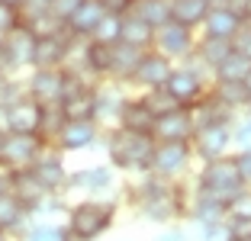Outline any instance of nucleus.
<instances>
[{
	"label": "nucleus",
	"instance_id": "nucleus-44",
	"mask_svg": "<svg viewBox=\"0 0 251 241\" xmlns=\"http://www.w3.org/2000/svg\"><path fill=\"white\" fill-rule=\"evenodd\" d=\"M226 222H229L232 238H245V241H251V219H226Z\"/></svg>",
	"mask_w": 251,
	"mask_h": 241
},
{
	"label": "nucleus",
	"instance_id": "nucleus-34",
	"mask_svg": "<svg viewBox=\"0 0 251 241\" xmlns=\"http://www.w3.org/2000/svg\"><path fill=\"white\" fill-rule=\"evenodd\" d=\"M248 71H251V58H245V55L232 51L229 58L213 71V80H245V77H248Z\"/></svg>",
	"mask_w": 251,
	"mask_h": 241
},
{
	"label": "nucleus",
	"instance_id": "nucleus-52",
	"mask_svg": "<svg viewBox=\"0 0 251 241\" xmlns=\"http://www.w3.org/2000/svg\"><path fill=\"white\" fill-rule=\"evenodd\" d=\"M3 3H13V7H20V3H23V0H3Z\"/></svg>",
	"mask_w": 251,
	"mask_h": 241
},
{
	"label": "nucleus",
	"instance_id": "nucleus-38",
	"mask_svg": "<svg viewBox=\"0 0 251 241\" xmlns=\"http://www.w3.org/2000/svg\"><path fill=\"white\" fill-rule=\"evenodd\" d=\"M229 219H251V187L242 190L235 199H229Z\"/></svg>",
	"mask_w": 251,
	"mask_h": 241
},
{
	"label": "nucleus",
	"instance_id": "nucleus-1",
	"mask_svg": "<svg viewBox=\"0 0 251 241\" xmlns=\"http://www.w3.org/2000/svg\"><path fill=\"white\" fill-rule=\"evenodd\" d=\"M119 212H123L119 196H77L68 199L65 228L71 241H100L116 225Z\"/></svg>",
	"mask_w": 251,
	"mask_h": 241
},
{
	"label": "nucleus",
	"instance_id": "nucleus-50",
	"mask_svg": "<svg viewBox=\"0 0 251 241\" xmlns=\"http://www.w3.org/2000/svg\"><path fill=\"white\" fill-rule=\"evenodd\" d=\"M242 84H245V90H248V100H251V71H248V77H245ZM248 113H251V110H248Z\"/></svg>",
	"mask_w": 251,
	"mask_h": 241
},
{
	"label": "nucleus",
	"instance_id": "nucleus-53",
	"mask_svg": "<svg viewBox=\"0 0 251 241\" xmlns=\"http://www.w3.org/2000/svg\"><path fill=\"white\" fill-rule=\"evenodd\" d=\"M232 241H245V238H232Z\"/></svg>",
	"mask_w": 251,
	"mask_h": 241
},
{
	"label": "nucleus",
	"instance_id": "nucleus-25",
	"mask_svg": "<svg viewBox=\"0 0 251 241\" xmlns=\"http://www.w3.org/2000/svg\"><path fill=\"white\" fill-rule=\"evenodd\" d=\"M209 90H213L216 100H219L229 113H235V116H242V113L251 110L248 90H245L242 80H213V84H209Z\"/></svg>",
	"mask_w": 251,
	"mask_h": 241
},
{
	"label": "nucleus",
	"instance_id": "nucleus-35",
	"mask_svg": "<svg viewBox=\"0 0 251 241\" xmlns=\"http://www.w3.org/2000/svg\"><path fill=\"white\" fill-rule=\"evenodd\" d=\"M119 36H123V13H106L103 20L97 23L94 29V42H103V45H116Z\"/></svg>",
	"mask_w": 251,
	"mask_h": 241
},
{
	"label": "nucleus",
	"instance_id": "nucleus-45",
	"mask_svg": "<svg viewBox=\"0 0 251 241\" xmlns=\"http://www.w3.org/2000/svg\"><path fill=\"white\" fill-rule=\"evenodd\" d=\"M77 3H81V0H49V7H52V13L58 16L61 23H65L68 16H71V10L77 7Z\"/></svg>",
	"mask_w": 251,
	"mask_h": 241
},
{
	"label": "nucleus",
	"instance_id": "nucleus-16",
	"mask_svg": "<svg viewBox=\"0 0 251 241\" xmlns=\"http://www.w3.org/2000/svg\"><path fill=\"white\" fill-rule=\"evenodd\" d=\"M3 113H7V132H20V135H42L45 106L39 100H32L29 94H20L16 100L3 103Z\"/></svg>",
	"mask_w": 251,
	"mask_h": 241
},
{
	"label": "nucleus",
	"instance_id": "nucleus-19",
	"mask_svg": "<svg viewBox=\"0 0 251 241\" xmlns=\"http://www.w3.org/2000/svg\"><path fill=\"white\" fill-rule=\"evenodd\" d=\"M81 39L68 36V29L61 36H49V39H36V65L32 68H65L71 61L74 48Z\"/></svg>",
	"mask_w": 251,
	"mask_h": 241
},
{
	"label": "nucleus",
	"instance_id": "nucleus-18",
	"mask_svg": "<svg viewBox=\"0 0 251 241\" xmlns=\"http://www.w3.org/2000/svg\"><path fill=\"white\" fill-rule=\"evenodd\" d=\"M193 119L190 110L184 106H174V110L155 116V125H151V139L155 142H190L193 139Z\"/></svg>",
	"mask_w": 251,
	"mask_h": 241
},
{
	"label": "nucleus",
	"instance_id": "nucleus-6",
	"mask_svg": "<svg viewBox=\"0 0 251 241\" xmlns=\"http://www.w3.org/2000/svg\"><path fill=\"white\" fill-rule=\"evenodd\" d=\"M116 190H119V174L106 161H94V164L71 168L68 199L71 196H113Z\"/></svg>",
	"mask_w": 251,
	"mask_h": 241
},
{
	"label": "nucleus",
	"instance_id": "nucleus-40",
	"mask_svg": "<svg viewBox=\"0 0 251 241\" xmlns=\"http://www.w3.org/2000/svg\"><path fill=\"white\" fill-rule=\"evenodd\" d=\"M16 26H20V7L0 0V39L7 36V32H13Z\"/></svg>",
	"mask_w": 251,
	"mask_h": 241
},
{
	"label": "nucleus",
	"instance_id": "nucleus-42",
	"mask_svg": "<svg viewBox=\"0 0 251 241\" xmlns=\"http://www.w3.org/2000/svg\"><path fill=\"white\" fill-rule=\"evenodd\" d=\"M232 48H235L238 55H245V58H251V20L242 23V29H238L235 39H232Z\"/></svg>",
	"mask_w": 251,
	"mask_h": 241
},
{
	"label": "nucleus",
	"instance_id": "nucleus-33",
	"mask_svg": "<svg viewBox=\"0 0 251 241\" xmlns=\"http://www.w3.org/2000/svg\"><path fill=\"white\" fill-rule=\"evenodd\" d=\"M16 241H71V235L58 222H29Z\"/></svg>",
	"mask_w": 251,
	"mask_h": 241
},
{
	"label": "nucleus",
	"instance_id": "nucleus-39",
	"mask_svg": "<svg viewBox=\"0 0 251 241\" xmlns=\"http://www.w3.org/2000/svg\"><path fill=\"white\" fill-rule=\"evenodd\" d=\"M197 241H232L229 222H216V225H203V228H197Z\"/></svg>",
	"mask_w": 251,
	"mask_h": 241
},
{
	"label": "nucleus",
	"instance_id": "nucleus-47",
	"mask_svg": "<svg viewBox=\"0 0 251 241\" xmlns=\"http://www.w3.org/2000/svg\"><path fill=\"white\" fill-rule=\"evenodd\" d=\"M10 80H13V77H10L7 71H0V103H3V94H7V87H10Z\"/></svg>",
	"mask_w": 251,
	"mask_h": 241
},
{
	"label": "nucleus",
	"instance_id": "nucleus-27",
	"mask_svg": "<svg viewBox=\"0 0 251 241\" xmlns=\"http://www.w3.org/2000/svg\"><path fill=\"white\" fill-rule=\"evenodd\" d=\"M213 3L216 0H171V20L200 32V26H203V20H206Z\"/></svg>",
	"mask_w": 251,
	"mask_h": 241
},
{
	"label": "nucleus",
	"instance_id": "nucleus-31",
	"mask_svg": "<svg viewBox=\"0 0 251 241\" xmlns=\"http://www.w3.org/2000/svg\"><path fill=\"white\" fill-rule=\"evenodd\" d=\"M65 216H68V196H61V193H49L29 209V222H58V225H65Z\"/></svg>",
	"mask_w": 251,
	"mask_h": 241
},
{
	"label": "nucleus",
	"instance_id": "nucleus-41",
	"mask_svg": "<svg viewBox=\"0 0 251 241\" xmlns=\"http://www.w3.org/2000/svg\"><path fill=\"white\" fill-rule=\"evenodd\" d=\"M155 241H190V232H187L184 222H174V225H161L158 228Z\"/></svg>",
	"mask_w": 251,
	"mask_h": 241
},
{
	"label": "nucleus",
	"instance_id": "nucleus-54",
	"mask_svg": "<svg viewBox=\"0 0 251 241\" xmlns=\"http://www.w3.org/2000/svg\"><path fill=\"white\" fill-rule=\"evenodd\" d=\"M126 241H129V238H126Z\"/></svg>",
	"mask_w": 251,
	"mask_h": 241
},
{
	"label": "nucleus",
	"instance_id": "nucleus-37",
	"mask_svg": "<svg viewBox=\"0 0 251 241\" xmlns=\"http://www.w3.org/2000/svg\"><path fill=\"white\" fill-rule=\"evenodd\" d=\"M142 100L148 103V110L155 113V116H161V113H168V110H174V106H177V103H174V96H171L164 87H158V90H148V94H142Z\"/></svg>",
	"mask_w": 251,
	"mask_h": 241
},
{
	"label": "nucleus",
	"instance_id": "nucleus-14",
	"mask_svg": "<svg viewBox=\"0 0 251 241\" xmlns=\"http://www.w3.org/2000/svg\"><path fill=\"white\" fill-rule=\"evenodd\" d=\"M132 96V87L129 84H123V80H97L94 84V100H97V122L103 125V129H113L119 119V113H123L126 100Z\"/></svg>",
	"mask_w": 251,
	"mask_h": 241
},
{
	"label": "nucleus",
	"instance_id": "nucleus-11",
	"mask_svg": "<svg viewBox=\"0 0 251 241\" xmlns=\"http://www.w3.org/2000/svg\"><path fill=\"white\" fill-rule=\"evenodd\" d=\"M32 174L42 180V187L49 193H61L68 196V180H71V161L61 148H55L52 142L39 151L36 164H32Z\"/></svg>",
	"mask_w": 251,
	"mask_h": 241
},
{
	"label": "nucleus",
	"instance_id": "nucleus-7",
	"mask_svg": "<svg viewBox=\"0 0 251 241\" xmlns=\"http://www.w3.org/2000/svg\"><path fill=\"white\" fill-rule=\"evenodd\" d=\"M32 65H36V36L20 23L13 32L0 39V71H7L10 77H23Z\"/></svg>",
	"mask_w": 251,
	"mask_h": 241
},
{
	"label": "nucleus",
	"instance_id": "nucleus-36",
	"mask_svg": "<svg viewBox=\"0 0 251 241\" xmlns=\"http://www.w3.org/2000/svg\"><path fill=\"white\" fill-rule=\"evenodd\" d=\"M232 145L235 151H251V113H242L232 122Z\"/></svg>",
	"mask_w": 251,
	"mask_h": 241
},
{
	"label": "nucleus",
	"instance_id": "nucleus-29",
	"mask_svg": "<svg viewBox=\"0 0 251 241\" xmlns=\"http://www.w3.org/2000/svg\"><path fill=\"white\" fill-rule=\"evenodd\" d=\"M151 39H155V26H148L132 10L123 13V36H119V42L135 45V48H151Z\"/></svg>",
	"mask_w": 251,
	"mask_h": 241
},
{
	"label": "nucleus",
	"instance_id": "nucleus-28",
	"mask_svg": "<svg viewBox=\"0 0 251 241\" xmlns=\"http://www.w3.org/2000/svg\"><path fill=\"white\" fill-rule=\"evenodd\" d=\"M232 51H235V48H232V42H229V39L200 36V39H197V51H193V55L200 58V65H203V68H206L209 74H213L216 68H219L222 61H226V58L232 55Z\"/></svg>",
	"mask_w": 251,
	"mask_h": 241
},
{
	"label": "nucleus",
	"instance_id": "nucleus-22",
	"mask_svg": "<svg viewBox=\"0 0 251 241\" xmlns=\"http://www.w3.org/2000/svg\"><path fill=\"white\" fill-rule=\"evenodd\" d=\"M151 125H155V113L148 110V103L142 100V94H132L126 100L123 113L116 119V129H129V132H148L151 135Z\"/></svg>",
	"mask_w": 251,
	"mask_h": 241
},
{
	"label": "nucleus",
	"instance_id": "nucleus-46",
	"mask_svg": "<svg viewBox=\"0 0 251 241\" xmlns=\"http://www.w3.org/2000/svg\"><path fill=\"white\" fill-rule=\"evenodd\" d=\"M100 3H103L106 13H129L135 0H100Z\"/></svg>",
	"mask_w": 251,
	"mask_h": 241
},
{
	"label": "nucleus",
	"instance_id": "nucleus-48",
	"mask_svg": "<svg viewBox=\"0 0 251 241\" xmlns=\"http://www.w3.org/2000/svg\"><path fill=\"white\" fill-rule=\"evenodd\" d=\"M7 190H10V174L0 168V193H7Z\"/></svg>",
	"mask_w": 251,
	"mask_h": 241
},
{
	"label": "nucleus",
	"instance_id": "nucleus-23",
	"mask_svg": "<svg viewBox=\"0 0 251 241\" xmlns=\"http://www.w3.org/2000/svg\"><path fill=\"white\" fill-rule=\"evenodd\" d=\"M26 225H29V209H26L10 190L0 193V232L20 238V235L26 232Z\"/></svg>",
	"mask_w": 251,
	"mask_h": 241
},
{
	"label": "nucleus",
	"instance_id": "nucleus-4",
	"mask_svg": "<svg viewBox=\"0 0 251 241\" xmlns=\"http://www.w3.org/2000/svg\"><path fill=\"white\" fill-rule=\"evenodd\" d=\"M209 84H213V74H209L206 68L200 65L197 55H190L187 61L174 65V71H171V77H168V84H164V90L174 96V103H177V106L190 110L193 103H197L200 96L209 90Z\"/></svg>",
	"mask_w": 251,
	"mask_h": 241
},
{
	"label": "nucleus",
	"instance_id": "nucleus-21",
	"mask_svg": "<svg viewBox=\"0 0 251 241\" xmlns=\"http://www.w3.org/2000/svg\"><path fill=\"white\" fill-rule=\"evenodd\" d=\"M242 16L232 13L229 7H222V3H213L206 13V20H203V26H200V36H213V39H235V32L242 29Z\"/></svg>",
	"mask_w": 251,
	"mask_h": 241
},
{
	"label": "nucleus",
	"instance_id": "nucleus-17",
	"mask_svg": "<svg viewBox=\"0 0 251 241\" xmlns=\"http://www.w3.org/2000/svg\"><path fill=\"white\" fill-rule=\"evenodd\" d=\"M229 219V209L222 199H216L213 193L200 190L197 183H193L190 190V206H187V222L193 228H203V225H216V222H226Z\"/></svg>",
	"mask_w": 251,
	"mask_h": 241
},
{
	"label": "nucleus",
	"instance_id": "nucleus-9",
	"mask_svg": "<svg viewBox=\"0 0 251 241\" xmlns=\"http://www.w3.org/2000/svg\"><path fill=\"white\" fill-rule=\"evenodd\" d=\"M100 142H103V125L97 119H65L61 129L55 132L52 145L71 158V154H81V151H94Z\"/></svg>",
	"mask_w": 251,
	"mask_h": 241
},
{
	"label": "nucleus",
	"instance_id": "nucleus-51",
	"mask_svg": "<svg viewBox=\"0 0 251 241\" xmlns=\"http://www.w3.org/2000/svg\"><path fill=\"white\" fill-rule=\"evenodd\" d=\"M0 241H16L13 235H7V232H0Z\"/></svg>",
	"mask_w": 251,
	"mask_h": 241
},
{
	"label": "nucleus",
	"instance_id": "nucleus-15",
	"mask_svg": "<svg viewBox=\"0 0 251 241\" xmlns=\"http://www.w3.org/2000/svg\"><path fill=\"white\" fill-rule=\"evenodd\" d=\"M23 87L42 106H58L65 94V68H29L23 74Z\"/></svg>",
	"mask_w": 251,
	"mask_h": 241
},
{
	"label": "nucleus",
	"instance_id": "nucleus-20",
	"mask_svg": "<svg viewBox=\"0 0 251 241\" xmlns=\"http://www.w3.org/2000/svg\"><path fill=\"white\" fill-rule=\"evenodd\" d=\"M103 16H106V10H103L100 0H81V3L71 10V16L65 20V29H68V36H74V39H90L94 29H97V23L103 20Z\"/></svg>",
	"mask_w": 251,
	"mask_h": 241
},
{
	"label": "nucleus",
	"instance_id": "nucleus-3",
	"mask_svg": "<svg viewBox=\"0 0 251 241\" xmlns=\"http://www.w3.org/2000/svg\"><path fill=\"white\" fill-rule=\"evenodd\" d=\"M193 183H197L200 190L213 193L216 199H222L226 206H229V199H235L242 190H248L245 180L238 177V170H235L232 154L216 158V161H206V164H197V170H193Z\"/></svg>",
	"mask_w": 251,
	"mask_h": 241
},
{
	"label": "nucleus",
	"instance_id": "nucleus-30",
	"mask_svg": "<svg viewBox=\"0 0 251 241\" xmlns=\"http://www.w3.org/2000/svg\"><path fill=\"white\" fill-rule=\"evenodd\" d=\"M142 51H145V48H135V45L116 42V45H113V68H110V77L129 84V77H132L135 65H139V58H142Z\"/></svg>",
	"mask_w": 251,
	"mask_h": 241
},
{
	"label": "nucleus",
	"instance_id": "nucleus-32",
	"mask_svg": "<svg viewBox=\"0 0 251 241\" xmlns=\"http://www.w3.org/2000/svg\"><path fill=\"white\" fill-rule=\"evenodd\" d=\"M132 13L142 16L148 26H164L171 23V0H135L132 3Z\"/></svg>",
	"mask_w": 251,
	"mask_h": 241
},
{
	"label": "nucleus",
	"instance_id": "nucleus-26",
	"mask_svg": "<svg viewBox=\"0 0 251 241\" xmlns=\"http://www.w3.org/2000/svg\"><path fill=\"white\" fill-rule=\"evenodd\" d=\"M10 193H13V196L20 199L23 206H26V209H32L39 199L49 196V190H45L42 180L32 174V168H29V170H16V174H10Z\"/></svg>",
	"mask_w": 251,
	"mask_h": 241
},
{
	"label": "nucleus",
	"instance_id": "nucleus-10",
	"mask_svg": "<svg viewBox=\"0 0 251 241\" xmlns=\"http://www.w3.org/2000/svg\"><path fill=\"white\" fill-rule=\"evenodd\" d=\"M197 39L200 32L190 29V26H180V23H164V26H158L155 29V39H151V48L161 51L164 58H171L174 65H180V61H187L197 51Z\"/></svg>",
	"mask_w": 251,
	"mask_h": 241
},
{
	"label": "nucleus",
	"instance_id": "nucleus-49",
	"mask_svg": "<svg viewBox=\"0 0 251 241\" xmlns=\"http://www.w3.org/2000/svg\"><path fill=\"white\" fill-rule=\"evenodd\" d=\"M7 132V113H3V106H0V135Z\"/></svg>",
	"mask_w": 251,
	"mask_h": 241
},
{
	"label": "nucleus",
	"instance_id": "nucleus-12",
	"mask_svg": "<svg viewBox=\"0 0 251 241\" xmlns=\"http://www.w3.org/2000/svg\"><path fill=\"white\" fill-rule=\"evenodd\" d=\"M190 148H193L197 164H206V161L232 154L235 151V145H232V125L229 122H216V125H200V129H193Z\"/></svg>",
	"mask_w": 251,
	"mask_h": 241
},
{
	"label": "nucleus",
	"instance_id": "nucleus-5",
	"mask_svg": "<svg viewBox=\"0 0 251 241\" xmlns=\"http://www.w3.org/2000/svg\"><path fill=\"white\" fill-rule=\"evenodd\" d=\"M197 170L190 142H155V158H151V174L168 183L190 180Z\"/></svg>",
	"mask_w": 251,
	"mask_h": 241
},
{
	"label": "nucleus",
	"instance_id": "nucleus-43",
	"mask_svg": "<svg viewBox=\"0 0 251 241\" xmlns=\"http://www.w3.org/2000/svg\"><path fill=\"white\" fill-rule=\"evenodd\" d=\"M232 161H235V170L245 180V187H251V151H232Z\"/></svg>",
	"mask_w": 251,
	"mask_h": 241
},
{
	"label": "nucleus",
	"instance_id": "nucleus-13",
	"mask_svg": "<svg viewBox=\"0 0 251 241\" xmlns=\"http://www.w3.org/2000/svg\"><path fill=\"white\" fill-rule=\"evenodd\" d=\"M171 71H174V61L164 58L161 51L155 48H145L142 51L139 65H135L132 77H129V87H132V94H148V90H158L168 84Z\"/></svg>",
	"mask_w": 251,
	"mask_h": 241
},
{
	"label": "nucleus",
	"instance_id": "nucleus-2",
	"mask_svg": "<svg viewBox=\"0 0 251 241\" xmlns=\"http://www.w3.org/2000/svg\"><path fill=\"white\" fill-rule=\"evenodd\" d=\"M110 164L116 174L132 177L151 170V158H155V139L148 132H129V129H103V142H100Z\"/></svg>",
	"mask_w": 251,
	"mask_h": 241
},
{
	"label": "nucleus",
	"instance_id": "nucleus-24",
	"mask_svg": "<svg viewBox=\"0 0 251 241\" xmlns=\"http://www.w3.org/2000/svg\"><path fill=\"white\" fill-rule=\"evenodd\" d=\"M190 119H193V125L200 129V125H216V122H229V125H232L238 116H235V113H229L219 100H216L213 90H206V94H203V96H200V100L190 106Z\"/></svg>",
	"mask_w": 251,
	"mask_h": 241
},
{
	"label": "nucleus",
	"instance_id": "nucleus-8",
	"mask_svg": "<svg viewBox=\"0 0 251 241\" xmlns=\"http://www.w3.org/2000/svg\"><path fill=\"white\" fill-rule=\"evenodd\" d=\"M49 145L42 135H20V132H3L0 135V168L7 174L29 170L36 164L39 151Z\"/></svg>",
	"mask_w": 251,
	"mask_h": 241
}]
</instances>
